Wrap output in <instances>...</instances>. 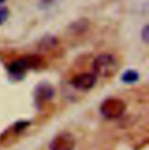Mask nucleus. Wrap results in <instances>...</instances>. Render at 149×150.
Listing matches in <instances>:
<instances>
[{
	"label": "nucleus",
	"instance_id": "6e6552de",
	"mask_svg": "<svg viewBox=\"0 0 149 150\" xmlns=\"http://www.w3.org/2000/svg\"><path fill=\"white\" fill-rule=\"evenodd\" d=\"M140 79V75L135 70H127L121 76V81L125 84H135Z\"/></svg>",
	"mask_w": 149,
	"mask_h": 150
},
{
	"label": "nucleus",
	"instance_id": "20e7f679",
	"mask_svg": "<svg viewBox=\"0 0 149 150\" xmlns=\"http://www.w3.org/2000/svg\"><path fill=\"white\" fill-rule=\"evenodd\" d=\"M76 147V140L74 136L69 132H63L56 135L50 144L49 150H74Z\"/></svg>",
	"mask_w": 149,
	"mask_h": 150
},
{
	"label": "nucleus",
	"instance_id": "f03ea898",
	"mask_svg": "<svg viewBox=\"0 0 149 150\" xmlns=\"http://www.w3.org/2000/svg\"><path fill=\"white\" fill-rule=\"evenodd\" d=\"M41 64V59L36 56H26L19 59L13 61L8 67V74L16 79H21L25 72L29 69H36Z\"/></svg>",
	"mask_w": 149,
	"mask_h": 150
},
{
	"label": "nucleus",
	"instance_id": "9d476101",
	"mask_svg": "<svg viewBox=\"0 0 149 150\" xmlns=\"http://www.w3.org/2000/svg\"><path fill=\"white\" fill-rule=\"evenodd\" d=\"M57 43V40L55 38H43L40 43V48L43 49V50H48V49H51L56 45Z\"/></svg>",
	"mask_w": 149,
	"mask_h": 150
},
{
	"label": "nucleus",
	"instance_id": "f8f14e48",
	"mask_svg": "<svg viewBox=\"0 0 149 150\" xmlns=\"http://www.w3.org/2000/svg\"><path fill=\"white\" fill-rule=\"evenodd\" d=\"M141 35H142V38H143V41L147 43V42H148V38H149L148 26H145V28L142 29V33H141Z\"/></svg>",
	"mask_w": 149,
	"mask_h": 150
},
{
	"label": "nucleus",
	"instance_id": "423d86ee",
	"mask_svg": "<svg viewBox=\"0 0 149 150\" xmlns=\"http://www.w3.org/2000/svg\"><path fill=\"white\" fill-rule=\"evenodd\" d=\"M55 96V88L47 83H42L35 88V103L37 107H41L45 103L50 101Z\"/></svg>",
	"mask_w": 149,
	"mask_h": 150
},
{
	"label": "nucleus",
	"instance_id": "f257e3e1",
	"mask_svg": "<svg viewBox=\"0 0 149 150\" xmlns=\"http://www.w3.org/2000/svg\"><path fill=\"white\" fill-rule=\"evenodd\" d=\"M119 69L118 61L114 56L110 54H101L98 55L93 61V71L96 76L100 77H112L116 74Z\"/></svg>",
	"mask_w": 149,
	"mask_h": 150
},
{
	"label": "nucleus",
	"instance_id": "1a4fd4ad",
	"mask_svg": "<svg viewBox=\"0 0 149 150\" xmlns=\"http://www.w3.org/2000/svg\"><path fill=\"white\" fill-rule=\"evenodd\" d=\"M29 125H31V121H27V120H19V121H16V122L12 126L11 130H12L14 134H21L22 132H25V130L29 127Z\"/></svg>",
	"mask_w": 149,
	"mask_h": 150
},
{
	"label": "nucleus",
	"instance_id": "0eeeda50",
	"mask_svg": "<svg viewBox=\"0 0 149 150\" xmlns=\"http://www.w3.org/2000/svg\"><path fill=\"white\" fill-rule=\"evenodd\" d=\"M87 28H89V21L86 19H80L69 27V30L72 32L74 34H80V33H84Z\"/></svg>",
	"mask_w": 149,
	"mask_h": 150
},
{
	"label": "nucleus",
	"instance_id": "39448f33",
	"mask_svg": "<svg viewBox=\"0 0 149 150\" xmlns=\"http://www.w3.org/2000/svg\"><path fill=\"white\" fill-rule=\"evenodd\" d=\"M97 83V76L94 74H80L71 79V85L80 91L91 90Z\"/></svg>",
	"mask_w": 149,
	"mask_h": 150
},
{
	"label": "nucleus",
	"instance_id": "ddd939ff",
	"mask_svg": "<svg viewBox=\"0 0 149 150\" xmlns=\"http://www.w3.org/2000/svg\"><path fill=\"white\" fill-rule=\"evenodd\" d=\"M2 1H5V0H0V4H1V2H2Z\"/></svg>",
	"mask_w": 149,
	"mask_h": 150
},
{
	"label": "nucleus",
	"instance_id": "7ed1b4c3",
	"mask_svg": "<svg viewBox=\"0 0 149 150\" xmlns=\"http://www.w3.org/2000/svg\"><path fill=\"white\" fill-rule=\"evenodd\" d=\"M126 111V104L118 98H109L100 105V113L107 120H115L121 117Z\"/></svg>",
	"mask_w": 149,
	"mask_h": 150
},
{
	"label": "nucleus",
	"instance_id": "9b49d317",
	"mask_svg": "<svg viewBox=\"0 0 149 150\" xmlns=\"http://www.w3.org/2000/svg\"><path fill=\"white\" fill-rule=\"evenodd\" d=\"M7 16H8L7 9H6V8H1V9H0V25L5 22V20L7 19Z\"/></svg>",
	"mask_w": 149,
	"mask_h": 150
}]
</instances>
